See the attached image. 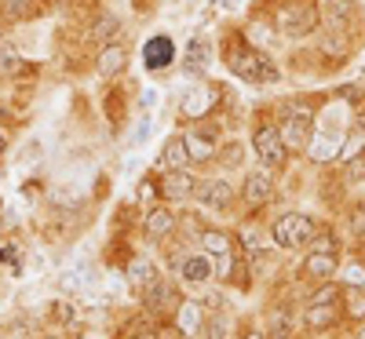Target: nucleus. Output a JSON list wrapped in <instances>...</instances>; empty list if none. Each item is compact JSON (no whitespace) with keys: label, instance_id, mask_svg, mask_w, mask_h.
I'll return each instance as SVG.
<instances>
[{"label":"nucleus","instance_id":"obj_1","mask_svg":"<svg viewBox=\"0 0 365 339\" xmlns=\"http://www.w3.org/2000/svg\"><path fill=\"white\" fill-rule=\"evenodd\" d=\"M227 66L241 77V80H249V84H270V80H278V70H274V63L267 55L245 48L241 41H230L227 44Z\"/></svg>","mask_w":365,"mask_h":339},{"label":"nucleus","instance_id":"obj_2","mask_svg":"<svg viewBox=\"0 0 365 339\" xmlns=\"http://www.w3.org/2000/svg\"><path fill=\"white\" fill-rule=\"evenodd\" d=\"M311 237H314V226H311V219L307 215H282L278 223H274V230H270V241L278 244V249H299V244H311Z\"/></svg>","mask_w":365,"mask_h":339},{"label":"nucleus","instance_id":"obj_3","mask_svg":"<svg viewBox=\"0 0 365 339\" xmlns=\"http://www.w3.org/2000/svg\"><path fill=\"white\" fill-rule=\"evenodd\" d=\"M278 26L285 29L289 37H303V33H311V29L318 26V8L311 4V0H292V4H285L278 11Z\"/></svg>","mask_w":365,"mask_h":339},{"label":"nucleus","instance_id":"obj_4","mask_svg":"<svg viewBox=\"0 0 365 339\" xmlns=\"http://www.w3.org/2000/svg\"><path fill=\"white\" fill-rule=\"evenodd\" d=\"M256 153H259V161L267 165V168H274V165H282L285 161V139H282V132L278 128H270V125H263V128H256Z\"/></svg>","mask_w":365,"mask_h":339},{"label":"nucleus","instance_id":"obj_5","mask_svg":"<svg viewBox=\"0 0 365 339\" xmlns=\"http://www.w3.org/2000/svg\"><path fill=\"white\" fill-rule=\"evenodd\" d=\"M194 197L205 208H227L234 201V190L227 179H201V182H194Z\"/></svg>","mask_w":365,"mask_h":339},{"label":"nucleus","instance_id":"obj_6","mask_svg":"<svg viewBox=\"0 0 365 339\" xmlns=\"http://www.w3.org/2000/svg\"><path fill=\"white\" fill-rule=\"evenodd\" d=\"M307 132H311V113H289L285 117V125H282V139L285 146L292 150H307Z\"/></svg>","mask_w":365,"mask_h":339},{"label":"nucleus","instance_id":"obj_7","mask_svg":"<svg viewBox=\"0 0 365 339\" xmlns=\"http://www.w3.org/2000/svg\"><path fill=\"white\" fill-rule=\"evenodd\" d=\"M143 58H146V70H165V66H172V58H175L172 37H150L146 48H143Z\"/></svg>","mask_w":365,"mask_h":339},{"label":"nucleus","instance_id":"obj_8","mask_svg":"<svg viewBox=\"0 0 365 339\" xmlns=\"http://www.w3.org/2000/svg\"><path fill=\"white\" fill-rule=\"evenodd\" d=\"M270 194H274V179L259 168V172H249L245 175V201L252 204V208H259V204H267L270 201Z\"/></svg>","mask_w":365,"mask_h":339},{"label":"nucleus","instance_id":"obj_9","mask_svg":"<svg viewBox=\"0 0 365 339\" xmlns=\"http://www.w3.org/2000/svg\"><path fill=\"white\" fill-rule=\"evenodd\" d=\"M161 194H165L168 201H187V197L194 194V179L179 168V172L165 175V182H161Z\"/></svg>","mask_w":365,"mask_h":339},{"label":"nucleus","instance_id":"obj_10","mask_svg":"<svg viewBox=\"0 0 365 339\" xmlns=\"http://www.w3.org/2000/svg\"><path fill=\"white\" fill-rule=\"evenodd\" d=\"M212 63V44L205 37H194L187 48V73H205Z\"/></svg>","mask_w":365,"mask_h":339},{"label":"nucleus","instance_id":"obj_11","mask_svg":"<svg viewBox=\"0 0 365 339\" xmlns=\"http://www.w3.org/2000/svg\"><path fill=\"white\" fill-rule=\"evenodd\" d=\"M161 165L168 172H179L190 165V150H187V139H168L165 142V153H161Z\"/></svg>","mask_w":365,"mask_h":339},{"label":"nucleus","instance_id":"obj_12","mask_svg":"<svg viewBox=\"0 0 365 339\" xmlns=\"http://www.w3.org/2000/svg\"><path fill=\"white\" fill-rule=\"evenodd\" d=\"M172 230H175V215L168 208H154V212L146 215V234L154 237V241H165Z\"/></svg>","mask_w":365,"mask_h":339},{"label":"nucleus","instance_id":"obj_13","mask_svg":"<svg viewBox=\"0 0 365 339\" xmlns=\"http://www.w3.org/2000/svg\"><path fill=\"white\" fill-rule=\"evenodd\" d=\"M128 281H132L135 292H146L150 285L158 281V266L150 263V259H135V263L128 266Z\"/></svg>","mask_w":365,"mask_h":339},{"label":"nucleus","instance_id":"obj_14","mask_svg":"<svg viewBox=\"0 0 365 339\" xmlns=\"http://www.w3.org/2000/svg\"><path fill=\"white\" fill-rule=\"evenodd\" d=\"M208 277H212V263H208V256H187V259H182V281L205 285Z\"/></svg>","mask_w":365,"mask_h":339},{"label":"nucleus","instance_id":"obj_15","mask_svg":"<svg viewBox=\"0 0 365 339\" xmlns=\"http://www.w3.org/2000/svg\"><path fill=\"white\" fill-rule=\"evenodd\" d=\"M125 58H128V51L120 48V44H110V48H103V55H99V73H103V77H113V73H120V70H125Z\"/></svg>","mask_w":365,"mask_h":339},{"label":"nucleus","instance_id":"obj_16","mask_svg":"<svg viewBox=\"0 0 365 339\" xmlns=\"http://www.w3.org/2000/svg\"><path fill=\"white\" fill-rule=\"evenodd\" d=\"M325 15H329L332 29H347L354 19V4L351 0H325Z\"/></svg>","mask_w":365,"mask_h":339},{"label":"nucleus","instance_id":"obj_17","mask_svg":"<svg viewBox=\"0 0 365 339\" xmlns=\"http://www.w3.org/2000/svg\"><path fill=\"white\" fill-rule=\"evenodd\" d=\"M307 273L314 277L336 273V252H307Z\"/></svg>","mask_w":365,"mask_h":339},{"label":"nucleus","instance_id":"obj_18","mask_svg":"<svg viewBox=\"0 0 365 339\" xmlns=\"http://www.w3.org/2000/svg\"><path fill=\"white\" fill-rule=\"evenodd\" d=\"M201 244H205L208 256H220V259L230 256V237H227L223 230H205V234H201Z\"/></svg>","mask_w":365,"mask_h":339},{"label":"nucleus","instance_id":"obj_19","mask_svg":"<svg viewBox=\"0 0 365 339\" xmlns=\"http://www.w3.org/2000/svg\"><path fill=\"white\" fill-rule=\"evenodd\" d=\"M175 321H179V332H201V306L197 303H182L179 306V314H175Z\"/></svg>","mask_w":365,"mask_h":339},{"label":"nucleus","instance_id":"obj_20","mask_svg":"<svg viewBox=\"0 0 365 339\" xmlns=\"http://www.w3.org/2000/svg\"><path fill=\"white\" fill-rule=\"evenodd\" d=\"M332 321H336V303H311V306H307V325L325 328V325H332Z\"/></svg>","mask_w":365,"mask_h":339},{"label":"nucleus","instance_id":"obj_21","mask_svg":"<svg viewBox=\"0 0 365 339\" xmlns=\"http://www.w3.org/2000/svg\"><path fill=\"white\" fill-rule=\"evenodd\" d=\"M143 296H146V306H150V311H154V314H161L165 306L172 303V288H168V285H161V277H158V281L150 285V288H146Z\"/></svg>","mask_w":365,"mask_h":339},{"label":"nucleus","instance_id":"obj_22","mask_svg":"<svg viewBox=\"0 0 365 339\" xmlns=\"http://www.w3.org/2000/svg\"><path fill=\"white\" fill-rule=\"evenodd\" d=\"M187 150H190V161H208L212 153H216V150H212V135H190Z\"/></svg>","mask_w":365,"mask_h":339},{"label":"nucleus","instance_id":"obj_23","mask_svg":"<svg viewBox=\"0 0 365 339\" xmlns=\"http://www.w3.org/2000/svg\"><path fill=\"white\" fill-rule=\"evenodd\" d=\"M117 33H120V22H117L113 15H103V19L96 22V33H91V37H96V41H103V44H106V41H113Z\"/></svg>","mask_w":365,"mask_h":339},{"label":"nucleus","instance_id":"obj_24","mask_svg":"<svg viewBox=\"0 0 365 339\" xmlns=\"http://www.w3.org/2000/svg\"><path fill=\"white\" fill-rule=\"evenodd\" d=\"M19 70H22V58H19V51H15V48H0V73L11 77V73H19Z\"/></svg>","mask_w":365,"mask_h":339},{"label":"nucleus","instance_id":"obj_25","mask_svg":"<svg viewBox=\"0 0 365 339\" xmlns=\"http://www.w3.org/2000/svg\"><path fill=\"white\" fill-rule=\"evenodd\" d=\"M0 8H4L8 19H22L29 11V0H0Z\"/></svg>","mask_w":365,"mask_h":339},{"label":"nucleus","instance_id":"obj_26","mask_svg":"<svg viewBox=\"0 0 365 339\" xmlns=\"http://www.w3.org/2000/svg\"><path fill=\"white\" fill-rule=\"evenodd\" d=\"M347 296H351V314L365 318V292L361 288H347Z\"/></svg>","mask_w":365,"mask_h":339},{"label":"nucleus","instance_id":"obj_27","mask_svg":"<svg viewBox=\"0 0 365 339\" xmlns=\"http://www.w3.org/2000/svg\"><path fill=\"white\" fill-rule=\"evenodd\" d=\"M361 146H365V132H354V135H351V146L344 150V161H351V157H354V153H358Z\"/></svg>","mask_w":365,"mask_h":339},{"label":"nucleus","instance_id":"obj_28","mask_svg":"<svg viewBox=\"0 0 365 339\" xmlns=\"http://www.w3.org/2000/svg\"><path fill=\"white\" fill-rule=\"evenodd\" d=\"M311 241H314V237H311ZM311 252H336V241L322 237V241H314V244H311Z\"/></svg>","mask_w":365,"mask_h":339},{"label":"nucleus","instance_id":"obj_29","mask_svg":"<svg viewBox=\"0 0 365 339\" xmlns=\"http://www.w3.org/2000/svg\"><path fill=\"white\" fill-rule=\"evenodd\" d=\"M332 292H336V288H329V285H325V288H322V292H318L311 303H332Z\"/></svg>","mask_w":365,"mask_h":339},{"label":"nucleus","instance_id":"obj_30","mask_svg":"<svg viewBox=\"0 0 365 339\" xmlns=\"http://www.w3.org/2000/svg\"><path fill=\"white\" fill-rule=\"evenodd\" d=\"M55 314H58V318H66V325H70V318H73V311H70L66 303H58V306H55Z\"/></svg>","mask_w":365,"mask_h":339},{"label":"nucleus","instance_id":"obj_31","mask_svg":"<svg viewBox=\"0 0 365 339\" xmlns=\"http://www.w3.org/2000/svg\"><path fill=\"white\" fill-rule=\"evenodd\" d=\"M347 281H351V285H358V281H365V273H361V270H358V266H354V270H351V273H347Z\"/></svg>","mask_w":365,"mask_h":339},{"label":"nucleus","instance_id":"obj_32","mask_svg":"<svg viewBox=\"0 0 365 339\" xmlns=\"http://www.w3.org/2000/svg\"><path fill=\"white\" fill-rule=\"evenodd\" d=\"M361 172H365V165L358 161V165H351V179H361Z\"/></svg>","mask_w":365,"mask_h":339},{"label":"nucleus","instance_id":"obj_33","mask_svg":"<svg viewBox=\"0 0 365 339\" xmlns=\"http://www.w3.org/2000/svg\"><path fill=\"white\" fill-rule=\"evenodd\" d=\"M208 335H212V339H223V325H212V328H208Z\"/></svg>","mask_w":365,"mask_h":339},{"label":"nucleus","instance_id":"obj_34","mask_svg":"<svg viewBox=\"0 0 365 339\" xmlns=\"http://www.w3.org/2000/svg\"><path fill=\"white\" fill-rule=\"evenodd\" d=\"M245 339H259V335H245Z\"/></svg>","mask_w":365,"mask_h":339},{"label":"nucleus","instance_id":"obj_35","mask_svg":"<svg viewBox=\"0 0 365 339\" xmlns=\"http://www.w3.org/2000/svg\"><path fill=\"white\" fill-rule=\"evenodd\" d=\"M143 339H154V335H143Z\"/></svg>","mask_w":365,"mask_h":339},{"label":"nucleus","instance_id":"obj_36","mask_svg":"<svg viewBox=\"0 0 365 339\" xmlns=\"http://www.w3.org/2000/svg\"><path fill=\"white\" fill-rule=\"evenodd\" d=\"M361 339H365V328H361Z\"/></svg>","mask_w":365,"mask_h":339}]
</instances>
